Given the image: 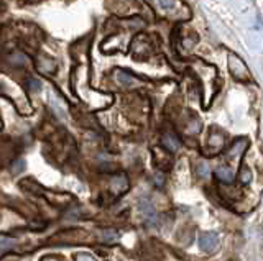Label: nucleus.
<instances>
[{"label": "nucleus", "mask_w": 263, "mask_h": 261, "mask_svg": "<svg viewBox=\"0 0 263 261\" xmlns=\"http://www.w3.org/2000/svg\"><path fill=\"white\" fill-rule=\"evenodd\" d=\"M229 71L233 76V79L239 82H252V74H250L247 64L235 55H229L227 58Z\"/></svg>", "instance_id": "f257e3e1"}, {"label": "nucleus", "mask_w": 263, "mask_h": 261, "mask_svg": "<svg viewBox=\"0 0 263 261\" xmlns=\"http://www.w3.org/2000/svg\"><path fill=\"white\" fill-rule=\"evenodd\" d=\"M199 248L206 253H214L219 248V235L216 232H202L199 235Z\"/></svg>", "instance_id": "f03ea898"}, {"label": "nucleus", "mask_w": 263, "mask_h": 261, "mask_svg": "<svg viewBox=\"0 0 263 261\" xmlns=\"http://www.w3.org/2000/svg\"><path fill=\"white\" fill-rule=\"evenodd\" d=\"M139 207H140L141 215L145 217V222H147L148 225H155L156 223V212H155V207H153L152 202H150L148 199H141Z\"/></svg>", "instance_id": "7ed1b4c3"}, {"label": "nucleus", "mask_w": 263, "mask_h": 261, "mask_svg": "<svg viewBox=\"0 0 263 261\" xmlns=\"http://www.w3.org/2000/svg\"><path fill=\"white\" fill-rule=\"evenodd\" d=\"M161 145H163V146H165L168 151L174 153V151L179 150V146H181V142H179V138H178L176 135L165 133V135L161 136Z\"/></svg>", "instance_id": "20e7f679"}, {"label": "nucleus", "mask_w": 263, "mask_h": 261, "mask_svg": "<svg viewBox=\"0 0 263 261\" xmlns=\"http://www.w3.org/2000/svg\"><path fill=\"white\" fill-rule=\"evenodd\" d=\"M110 189L114 190V194H124L128 189V179L125 174H119L115 176L110 182Z\"/></svg>", "instance_id": "39448f33"}, {"label": "nucleus", "mask_w": 263, "mask_h": 261, "mask_svg": "<svg viewBox=\"0 0 263 261\" xmlns=\"http://www.w3.org/2000/svg\"><path fill=\"white\" fill-rule=\"evenodd\" d=\"M216 177L219 179L220 182H224V184H232L233 182V177H235V174L229 166H219L216 168Z\"/></svg>", "instance_id": "423d86ee"}, {"label": "nucleus", "mask_w": 263, "mask_h": 261, "mask_svg": "<svg viewBox=\"0 0 263 261\" xmlns=\"http://www.w3.org/2000/svg\"><path fill=\"white\" fill-rule=\"evenodd\" d=\"M247 145H248V142H247L245 138H240V140H237V142H233L232 146L229 148L227 156H229V158H235L237 155H240V153H244V151H245Z\"/></svg>", "instance_id": "0eeeda50"}, {"label": "nucleus", "mask_w": 263, "mask_h": 261, "mask_svg": "<svg viewBox=\"0 0 263 261\" xmlns=\"http://www.w3.org/2000/svg\"><path fill=\"white\" fill-rule=\"evenodd\" d=\"M114 77L117 79V82H119V84H122V86H132V84H135V82H137V81H135V77H133L130 72L122 71V69L115 71Z\"/></svg>", "instance_id": "6e6552de"}, {"label": "nucleus", "mask_w": 263, "mask_h": 261, "mask_svg": "<svg viewBox=\"0 0 263 261\" xmlns=\"http://www.w3.org/2000/svg\"><path fill=\"white\" fill-rule=\"evenodd\" d=\"M119 238H120V233L114 229H107L101 233V240L104 243H108V245H110V243L119 242Z\"/></svg>", "instance_id": "1a4fd4ad"}, {"label": "nucleus", "mask_w": 263, "mask_h": 261, "mask_svg": "<svg viewBox=\"0 0 263 261\" xmlns=\"http://www.w3.org/2000/svg\"><path fill=\"white\" fill-rule=\"evenodd\" d=\"M224 143H225L224 135L214 133V135H211V136H209V146L214 148V151H219L220 148L224 146Z\"/></svg>", "instance_id": "9d476101"}, {"label": "nucleus", "mask_w": 263, "mask_h": 261, "mask_svg": "<svg viewBox=\"0 0 263 261\" xmlns=\"http://www.w3.org/2000/svg\"><path fill=\"white\" fill-rule=\"evenodd\" d=\"M38 68H40V71H43V72H51V71H54V68H56V63H54L53 59H49V58H41L38 61Z\"/></svg>", "instance_id": "9b49d317"}, {"label": "nucleus", "mask_w": 263, "mask_h": 261, "mask_svg": "<svg viewBox=\"0 0 263 261\" xmlns=\"http://www.w3.org/2000/svg\"><path fill=\"white\" fill-rule=\"evenodd\" d=\"M16 243L15 238H10V237H0V255L5 253L7 250L14 248Z\"/></svg>", "instance_id": "f8f14e48"}, {"label": "nucleus", "mask_w": 263, "mask_h": 261, "mask_svg": "<svg viewBox=\"0 0 263 261\" xmlns=\"http://www.w3.org/2000/svg\"><path fill=\"white\" fill-rule=\"evenodd\" d=\"M196 173H198L199 177H202V179H206L207 176H209V164L206 163V161H199L198 166H196Z\"/></svg>", "instance_id": "ddd939ff"}, {"label": "nucleus", "mask_w": 263, "mask_h": 261, "mask_svg": "<svg viewBox=\"0 0 263 261\" xmlns=\"http://www.w3.org/2000/svg\"><path fill=\"white\" fill-rule=\"evenodd\" d=\"M239 179H240L242 184H248V182L252 181V171L247 168H242V171L239 174Z\"/></svg>", "instance_id": "4468645a"}, {"label": "nucleus", "mask_w": 263, "mask_h": 261, "mask_svg": "<svg viewBox=\"0 0 263 261\" xmlns=\"http://www.w3.org/2000/svg\"><path fill=\"white\" fill-rule=\"evenodd\" d=\"M27 86L30 87L31 92H38V90H41V82L38 79H35V77H30V79L27 81Z\"/></svg>", "instance_id": "2eb2a0df"}, {"label": "nucleus", "mask_w": 263, "mask_h": 261, "mask_svg": "<svg viewBox=\"0 0 263 261\" xmlns=\"http://www.w3.org/2000/svg\"><path fill=\"white\" fill-rule=\"evenodd\" d=\"M187 131H189V133H199V131H201V122H199L198 118L191 120L189 127H187Z\"/></svg>", "instance_id": "dca6fc26"}, {"label": "nucleus", "mask_w": 263, "mask_h": 261, "mask_svg": "<svg viewBox=\"0 0 263 261\" xmlns=\"http://www.w3.org/2000/svg\"><path fill=\"white\" fill-rule=\"evenodd\" d=\"M178 0H160V7L165 8V10H173L176 7Z\"/></svg>", "instance_id": "f3484780"}, {"label": "nucleus", "mask_w": 263, "mask_h": 261, "mask_svg": "<svg viewBox=\"0 0 263 261\" xmlns=\"http://www.w3.org/2000/svg\"><path fill=\"white\" fill-rule=\"evenodd\" d=\"M23 168H25V161L23 160H16L14 163V166H12V173L18 174L20 171H23Z\"/></svg>", "instance_id": "a211bd4d"}, {"label": "nucleus", "mask_w": 263, "mask_h": 261, "mask_svg": "<svg viewBox=\"0 0 263 261\" xmlns=\"http://www.w3.org/2000/svg\"><path fill=\"white\" fill-rule=\"evenodd\" d=\"M163 184H165V174L156 173L155 174V186H156V188H161Z\"/></svg>", "instance_id": "6ab92c4d"}, {"label": "nucleus", "mask_w": 263, "mask_h": 261, "mask_svg": "<svg viewBox=\"0 0 263 261\" xmlns=\"http://www.w3.org/2000/svg\"><path fill=\"white\" fill-rule=\"evenodd\" d=\"M76 261H94V258L91 255H87V253H79L76 256Z\"/></svg>", "instance_id": "aec40b11"}]
</instances>
